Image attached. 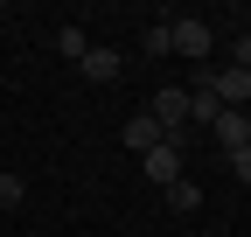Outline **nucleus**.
<instances>
[{"mask_svg":"<svg viewBox=\"0 0 251 237\" xmlns=\"http://www.w3.org/2000/svg\"><path fill=\"white\" fill-rule=\"evenodd\" d=\"M202 84L216 91V105H224V112H244V105H251V70H244V63L216 70V77H202Z\"/></svg>","mask_w":251,"mask_h":237,"instance_id":"1","label":"nucleus"},{"mask_svg":"<svg viewBox=\"0 0 251 237\" xmlns=\"http://www.w3.org/2000/svg\"><path fill=\"white\" fill-rule=\"evenodd\" d=\"M140 167H147V182H153V189L181 182V146H175V140H161L153 154H140Z\"/></svg>","mask_w":251,"mask_h":237,"instance_id":"2","label":"nucleus"},{"mask_svg":"<svg viewBox=\"0 0 251 237\" xmlns=\"http://www.w3.org/2000/svg\"><path fill=\"white\" fill-rule=\"evenodd\" d=\"M168 42H175V56H209V21H168Z\"/></svg>","mask_w":251,"mask_h":237,"instance_id":"3","label":"nucleus"},{"mask_svg":"<svg viewBox=\"0 0 251 237\" xmlns=\"http://www.w3.org/2000/svg\"><path fill=\"white\" fill-rule=\"evenodd\" d=\"M209 140L224 146V154H237V146H251V112H216V126H209Z\"/></svg>","mask_w":251,"mask_h":237,"instance_id":"4","label":"nucleus"},{"mask_svg":"<svg viewBox=\"0 0 251 237\" xmlns=\"http://www.w3.org/2000/svg\"><path fill=\"white\" fill-rule=\"evenodd\" d=\"M119 140H126V146H133V154H153V146H161L168 133H161V126H153V118H147V112H133V118H126V133H119Z\"/></svg>","mask_w":251,"mask_h":237,"instance_id":"5","label":"nucleus"},{"mask_svg":"<svg viewBox=\"0 0 251 237\" xmlns=\"http://www.w3.org/2000/svg\"><path fill=\"white\" fill-rule=\"evenodd\" d=\"M91 84H119V49H84V63H77Z\"/></svg>","mask_w":251,"mask_h":237,"instance_id":"6","label":"nucleus"},{"mask_svg":"<svg viewBox=\"0 0 251 237\" xmlns=\"http://www.w3.org/2000/svg\"><path fill=\"white\" fill-rule=\"evenodd\" d=\"M84 49H91V35H84L77 21H63V28H56V56H70V63H84Z\"/></svg>","mask_w":251,"mask_h":237,"instance_id":"7","label":"nucleus"},{"mask_svg":"<svg viewBox=\"0 0 251 237\" xmlns=\"http://www.w3.org/2000/svg\"><path fill=\"white\" fill-rule=\"evenodd\" d=\"M168 202H175V210H196V202H202V189L181 174V182H168Z\"/></svg>","mask_w":251,"mask_h":237,"instance_id":"8","label":"nucleus"},{"mask_svg":"<svg viewBox=\"0 0 251 237\" xmlns=\"http://www.w3.org/2000/svg\"><path fill=\"white\" fill-rule=\"evenodd\" d=\"M21 195H28V182H21V174H7V167H0V210H14Z\"/></svg>","mask_w":251,"mask_h":237,"instance_id":"9","label":"nucleus"},{"mask_svg":"<svg viewBox=\"0 0 251 237\" xmlns=\"http://www.w3.org/2000/svg\"><path fill=\"white\" fill-rule=\"evenodd\" d=\"M147 56H153V63H161V56H175V42H168V21H153V28H147Z\"/></svg>","mask_w":251,"mask_h":237,"instance_id":"10","label":"nucleus"},{"mask_svg":"<svg viewBox=\"0 0 251 237\" xmlns=\"http://www.w3.org/2000/svg\"><path fill=\"white\" fill-rule=\"evenodd\" d=\"M230 174H237V182H251V146H237V154H230Z\"/></svg>","mask_w":251,"mask_h":237,"instance_id":"11","label":"nucleus"},{"mask_svg":"<svg viewBox=\"0 0 251 237\" xmlns=\"http://www.w3.org/2000/svg\"><path fill=\"white\" fill-rule=\"evenodd\" d=\"M0 14H7V7H0Z\"/></svg>","mask_w":251,"mask_h":237,"instance_id":"12","label":"nucleus"},{"mask_svg":"<svg viewBox=\"0 0 251 237\" xmlns=\"http://www.w3.org/2000/svg\"><path fill=\"white\" fill-rule=\"evenodd\" d=\"M244 237H251V230H244Z\"/></svg>","mask_w":251,"mask_h":237,"instance_id":"13","label":"nucleus"}]
</instances>
